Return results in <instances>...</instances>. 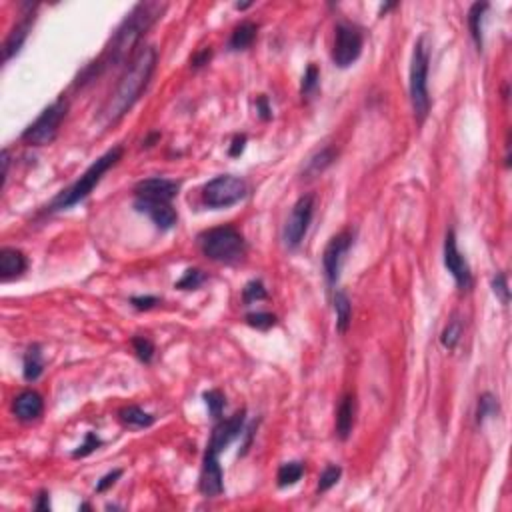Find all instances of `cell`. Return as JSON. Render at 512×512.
I'll use <instances>...</instances> for the list:
<instances>
[{"label": "cell", "instance_id": "obj_16", "mask_svg": "<svg viewBox=\"0 0 512 512\" xmlns=\"http://www.w3.org/2000/svg\"><path fill=\"white\" fill-rule=\"evenodd\" d=\"M34 8H36V4H30L27 13L22 14V18H20V20L13 27V30L8 32V36H6V41H4V46H2L4 62H8L13 56H16L20 53L22 44H25V41L28 39V32H30V28L34 25Z\"/></svg>", "mask_w": 512, "mask_h": 512}, {"label": "cell", "instance_id": "obj_24", "mask_svg": "<svg viewBox=\"0 0 512 512\" xmlns=\"http://www.w3.org/2000/svg\"><path fill=\"white\" fill-rule=\"evenodd\" d=\"M118 418L125 427H130V429H148L154 422V416L144 413L140 406H125L118 413Z\"/></svg>", "mask_w": 512, "mask_h": 512}, {"label": "cell", "instance_id": "obj_15", "mask_svg": "<svg viewBox=\"0 0 512 512\" xmlns=\"http://www.w3.org/2000/svg\"><path fill=\"white\" fill-rule=\"evenodd\" d=\"M134 208L146 214L151 221L160 228V230H170L174 228V224L179 221L177 210L172 208L170 202H158V200H144V198H137L134 200Z\"/></svg>", "mask_w": 512, "mask_h": 512}, {"label": "cell", "instance_id": "obj_27", "mask_svg": "<svg viewBox=\"0 0 512 512\" xmlns=\"http://www.w3.org/2000/svg\"><path fill=\"white\" fill-rule=\"evenodd\" d=\"M499 399L494 394H490V392H485L478 399V408H476V420H478V424H483L486 418H490V416L499 415Z\"/></svg>", "mask_w": 512, "mask_h": 512}, {"label": "cell", "instance_id": "obj_25", "mask_svg": "<svg viewBox=\"0 0 512 512\" xmlns=\"http://www.w3.org/2000/svg\"><path fill=\"white\" fill-rule=\"evenodd\" d=\"M303 474H305V464H303V462H298V460L284 462V464H280V469H278L277 474L278 486H280V488H286V486L296 485V483L303 478Z\"/></svg>", "mask_w": 512, "mask_h": 512}, {"label": "cell", "instance_id": "obj_28", "mask_svg": "<svg viewBox=\"0 0 512 512\" xmlns=\"http://www.w3.org/2000/svg\"><path fill=\"white\" fill-rule=\"evenodd\" d=\"M460 336H462V322L458 319H455L452 322H448V326L443 331L441 345H443L446 350H455L458 343H460Z\"/></svg>", "mask_w": 512, "mask_h": 512}, {"label": "cell", "instance_id": "obj_13", "mask_svg": "<svg viewBox=\"0 0 512 512\" xmlns=\"http://www.w3.org/2000/svg\"><path fill=\"white\" fill-rule=\"evenodd\" d=\"M179 191L180 184L177 180L154 177V179L140 180L134 188V194H137V198H144V200L172 202L179 196Z\"/></svg>", "mask_w": 512, "mask_h": 512}, {"label": "cell", "instance_id": "obj_35", "mask_svg": "<svg viewBox=\"0 0 512 512\" xmlns=\"http://www.w3.org/2000/svg\"><path fill=\"white\" fill-rule=\"evenodd\" d=\"M319 81H320V72L314 64H310L306 69L305 76H303V84H300V95L303 97H310L317 88H319Z\"/></svg>", "mask_w": 512, "mask_h": 512}, {"label": "cell", "instance_id": "obj_33", "mask_svg": "<svg viewBox=\"0 0 512 512\" xmlns=\"http://www.w3.org/2000/svg\"><path fill=\"white\" fill-rule=\"evenodd\" d=\"M205 402H207L210 416L212 418H221L222 410L226 406V399H224L221 390H208V392H205Z\"/></svg>", "mask_w": 512, "mask_h": 512}, {"label": "cell", "instance_id": "obj_2", "mask_svg": "<svg viewBox=\"0 0 512 512\" xmlns=\"http://www.w3.org/2000/svg\"><path fill=\"white\" fill-rule=\"evenodd\" d=\"M154 69H156V50L153 46H142L130 60V64L116 84L114 92L104 102L102 111L98 114L100 125L111 126L123 120V116L139 102L142 92L146 90V86L153 78Z\"/></svg>", "mask_w": 512, "mask_h": 512}, {"label": "cell", "instance_id": "obj_10", "mask_svg": "<svg viewBox=\"0 0 512 512\" xmlns=\"http://www.w3.org/2000/svg\"><path fill=\"white\" fill-rule=\"evenodd\" d=\"M352 247V235L348 230H343L336 236L331 238V242L326 244L324 254H322V268H324V277L328 286H334L336 280L340 277V268H343V261H345L346 252Z\"/></svg>", "mask_w": 512, "mask_h": 512}, {"label": "cell", "instance_id": "obj_43", "mask_svg": "<svg viewBox=\"0 0 512 512\" xmlns=\"http://www.w3.org/2000/svg\"><path fill=\"white\" fill-rule=\"evenodd\" d=\"M244 144H247V137H244V134H242V137H235V140H233V146H230L228 154H230V156H240L242 151H244Z\"/></svg>", "mask_w": 512, "mask_h": 512}, {"label": "cell", "instance_id": "obj_18", "mask_svg": "<svg viewBox=\"0 0 512 512\" xmlns=\"http://www.w3.org/2000/svg\"><path fill=\"white\" fill-rule=\"evenodd\" d=\"M27 256L16 249H4L0 250V278L4 282L18 278L25 270H27Z\"/></svg>", "mask_w": 512, "mask_h": 512}, {"label": "cell", "instance_id": "obj_9", "mask_svg": "<svg viewBox=\"0 0 512 512\" xmlns=\"http://www.w3.org/2000/svg\"><path fill=\"white\" fill-rule=\"evenodd\" d=\"M362 32L357 27L350 25H338L336 27V34H334V46H333V62L338 69H348L352 62L359 60L360 53H362Z\"/></svg>", "mask_w": 512, "mask_h": 512}, {"label": "cell", "instance_id": "obj_21", "mask_svg": "<svg viewBox=\"0 0 512 512\" xmlns=\"http://www.w3.org/2000/svg\"><path fill=\"white\" fill-rule=\"evenodd\" d=\"M256 32L258 27L254 22H240L238 27L233 30V36L228 41V48L230 50H247L249 46H252V42L256 39Z\"/></svg>", "mask_w": 512, "mask_h": 512}, {"label": "cell", "instance_id": "obj_39", "mask_svg": "<svg viewBox=\"0 0 512 512\" xmlns=\"http://www.w3.org/2000/svg\"><path fill=\"white\" fill-rule=\"evenodd\" d=\"M123 476V471H112L109 472L106 476H102L100 480L97 483V492H104V490H109L111 486L116 485V480Z\"/></svg>", "mask_w": 512, "mask_h": 512}, {"label": "cell", "instance_id": "obj_19", "mask_svg": "<svg viewBox=\"0 0 512 512\" xmlns=\"http://www.w3.org/2000/svg\"><path fill=\"white\" fill-rule=\"evenodd\" d=\"M354 413H357L354 396L345 394L340 404H338V408H336V434H338L340 441H346L350 436L352 429H354Z\"/></svg>", "mask_w": 512, "mask_h": 512}, {"label": "cell", "instance_id": "obj_8", "mask_svg": "<svg viewBox=\"0 0 512 512\" xmlns=\"http://www.w3.org/2000/svg\"><path fill=\"white\" fill-rule=\"evenodd\" d=\"M314 216V196L312 194H305L300 196L291 210V216L284 224V233H282V240L286 244V249L296 250L303 240H305L308 226Z\"/></svg>", "mask_w": 512, "mask_h": 512}, {"label": "cell", "instance_id": "obj_31", "mask_svg": "<svg viewBox=\"0 0 512 512\" xmlns=\"http://www.w3.org/2000/svg\"><path fill=\"white\" fill-rule=\"evenodd\" d=\"M205 280H207V275H205L202 270H198V268H188V270L184 272V277L177 282V289H180V291H196Z\"/></svg>", "mask_w": 512, "mask_h": 512}, {"label": "cell", "instance_id": "obj_42", "mask_svg": "<svg viewBox=\"0 0 512 512\" xmlns=\"http://www.w3.org/2000/svg\"><path fill=\"white\" fill-rule=\"evenodd\" d=\"M256 109H258V114H261V118L263 120H268L272 114H270V106H268V98L266 97H258V100H256Z\"/></svg>", "mask_w": 512, "mask_h": 512}, {"label": "cell", "instance_id": "obj_14", "mask_svg": "<svg viewBox=\"0 0 512 512\" xmlns=\"http://www.w3.org/2000/svg\"><path fill=\"white\" fill-rule=\"evenodd\" d=\"M200 492L207 499H214L224 490V472H222L219 455L208 452L202 460V472H200Z\"/></svg>", "mask_w": 512, "mask_h": 512}, {"label": "cell", "instance_id": "obj_1", "mask_svg": "<svg viewBox=\"0 0 512 512\" xmlns=\"http://www.w3.org/2000/svg\"><path fill=\"white\" fill-rule=\"evenodd\" d=\"M167 4L162 2H140L137 4L130 13L126 14V18L120 22V27L116 28V32L112 34L111 42L106 46V50L98 58L97 62H92L88 69L84 70L83 76L78 78V83H90L95 81L98 74H102L104 70L118 67L120 62H125L128 55L139 46L142 36L151 30L154 22L165 14Z\"/></svg>", "mask_w": 512, "mask_h": 512}, {"label": "cell", "instance_id": "obj_26", "mask_svg": "<svg viewBox=\"0 0 512 512\" xmlns=\"http://www.w3.org/2000/svg\"><path fill=\"white\" fill-rule=\"evenodd\" d=\"M488 11V4L486 2H476L472 4L471 11H469V28H471V34L478 50L483 48V16Z\"/></svg>", "mask_w": 512, "mask_h": 512}, {"label": "cell", "instance_id": "obj_20", "mask_svg": "<svg viewBox=\"0 0 512 512\" xmlns=\"http://www.w3.org/2000/svg\"><path fill=\"white\" fill-rule=\"evenodd\" d=\"M334 158H336V151H334L333 146H326V148H322L317 154H312L308 158V162H306L305 172H303L305 179H314V177L322 174L326 168L333 165Z\"/></svg>", "mask_w": 512, "mask_h": 512}, {"label": "cell", "instance_id": "obj_22", "mask_svg": "<svg viewBox=\"0 0 512 512\" xmlns=\"http://www.w3.org/2000/svg\"><path fill=\"white\" fill-rule=\"evenodd\" d=\"M334 312H336V331L345 334L350 326V319H352V305L345 291L334 292Z\"/></svg>", "mask_w": 512, "mask_h": 512}, {"label": "cell", "instance_id": "obj_37", "mask_svg": "<svg viewBox=\"0 0 512 512\" xmlns=\"http://www.w3.org/2000/svg\"><path fill=\"white\" fill-rule=\"evenodd\" d=\"M100 444H102V443H100V438H98L95 432H86V436H84V443L78 446V450H74V452H72V457H74V458L88 457V455H92V452L97 450Z\"/></svg>", "mask_w": 512, "mask_h": 512}, {"label": "cell", "instance_id": "obj_7", "mask_svg": "<svg viewBox=\"0 0 512 512\" xmlns=\"http://www.w3.org/2000/svg\"><path fill=\"white\" fill-rule=\"evenodd\" d=\"M247 194H249L247 180L233 177V174H221L207 182V186L202 191V202L208 208H228L244 200Z\"/></svg>", "mask_w": 512, "mask_h": 512}, {"label": "cell", "instance_id": "obj_6", "mask_svg": "<svg viewBox=\"0 0 512 512\" xmlns=\"http://www.w3.org/2000/svg\"><path fill=\"white\" fill-rule=\"evenodd\" d=\"M67 112H69V102L64 98H58L48 109H44L41 116L22 132V137H20L22 142H27L30 146L50 144L58 137L60 125L67 118Z\"/></svg>", "mask_w": 512, "mask_h": 512}, {"label": "cell", "instance_id": "obj_23", "mask_svg": "<svg viewBox=\"0 0 512 512\" xmlns=\"http://www.w3.org/2000/svg\"><path fill=\"white\" fill-rule=\"evenodd\" d=\"M22 366H25V368H22L25 380H28V382H34V380H39V378H41L42 371H44V360H42L41 346L32 345L30 348H28L27 354H25V364H22Z\"/></svg>", "mask_w": 512, "mask_h": 512}, {"label": "cell", "instance_id": "obj_5", "mask_svg": "<svg viewBox=\"0 0 512 512\" xmlns=\"http://www.w3.org/2000/svg\"><path fill=\"white\" fill-rule=\"evenodd\" d=\"M429 64H430V48L429 42L424 36H420L415 44L413 53V62H410V104L418 125L427 120L430 111V97H429Z\"/></svg>", "mask_w": 512, "mask_h": 512}, {"label": "cell", "instance_id": "obj_32", "mask_svg": "<svg viewBox=\"0 0 512 512\" xmlns=\"http://www.w3.org/2000/svg\"><path fill=\"white\" fill-rule=\"evenodd\" d=\"M132 348H134V352H137L140 362H144V364H151L153 362L154 345L151 338H146V336H134L132 338Z\"/></svg>", "mask_w": 512, "mask_h": 512}, {"label": "cell", "instance_id": "obj_38", "mask_svg": "<svg viewBox=\"0 0 512 512\" xmlns=\"http://www.w3.org/2000/svg\"><path fill=\"white\" fill-rule=\"evenodd\" d=\"M158 303L160 300L156 296H134V298H130V305L134 306L137 310H151Z\"/></svg>", "mask_w": 512, "mask_h": 512}, {"label": "cell", "instance_id": "obj_3", "mask_svg": "<svg viewBox=\"0 0 512 512\" xmlns=\"http://www.w3.org/2000/svg\"><path fill=\"white\" fill-rule=\"evenodd\" d=\"M123 153H125L123 146H114L109 153H104L100 158H97L90 167L84 170L81 179L56 196L55 200L50 202V207H48V212L67 210V208H72L74 205L83 202L84 198H88L90 193L95 191V186L102 180V177L123 158Z\"/></svg>", "mask_w": 512, "mask_h": 512}, {"label": "cell", "instance_id": "obj_11", "mask_svg": "<svg viewBox=\"0 0 512 512\" xmlns=\"http://www.w3.org/2000/svg\"><path fill=\"white\" fill-rule=\"evenodd\" d=\"M444 266L450 272V277L455 278L457 286L460 291H469L472 286V272L471 266L466 263V258L460 254L457 244V236L455 230H450L446 238H444Z\"/></svg>", "mask_w": 512, "mask_h": 512}, {"label": "cell", "instance_id": "obj_41", "mask_svg": "<svg viewBox=\"0 0 512 512\" xmlns=\"http://www.w3.org/2000/svg\"><path fill=\"white\" fill-rule=\"evenodd\" d=\"M48 497H50V494H48L46 490L39 492V497H36V502H34V508H36V511H42V512L50 511V499H48Z\"/></svg>", "mask_w": 512, "mask_h": 512}, {"label": "cell", "instance_id": "obj_44", "mask_svg": "<svg viewBox=\"0 0 512 512\" xmlns=\"http://www.w3.org/2000/svg\"><path fill=\"white\" fill-rule=\"evenodd\" d=\"M8 167H11V156L8 151H2V186H6V179H8Z\"/></svg>", "mask_w": 512, "mask_h": 512}, {"label": "cell", "instance_id": "obj_30", "mask_svg": "<svg viewBox=\"0 0 512 512\" xmlns=\"http://www.w3.org/2000/svg\"><path fill=\"white\" fill-rule=\"evenodd\" d=\"M340 476H343V469L340 466H336V464H331V466H326L322 474L319 476V486H317V492H326V490H331L338 480H340Z\"/></svg>", "mask_w": 512, "mask_h": 512}, {"label": "cell", "instance_id": "obj_29", "mask_svg": "<svg viewBox=\"0 0 512 512\" xmlns=\"http://www.w3.org/2000/svg\"><path fill=\"white\" fill-rule=\"evenodd\" d=\"M268 296V292L264 289L263 280H250L244 284L242 289V300L244 305H252V303H258V300H264Z\"/></svg>", "mask_w": 512, "mask_h": 512}, {"label": "cell", "instance_id": "obj_36", "mask_svg": "<svg viewBox=\"0 0 512 512\" xmlns=\"http://www.w3.org/2000/svg\"><path fill=\"white\" fill-rule=\"evenodd\" d=\"M492 292L497 294V298H500V303L506 306L511 303V291H508V280H506V275H497L492 278Z\"/></svg>", "mask_w": 512, "mask_h": 512}, {"label": "cell", "instance_id": "obj_17", "mask_svg": "<svg viewBox=\"0 0 512 512\" xmlns=\"http://www.w3.org/2000/svg\"><path fill=\"white\" fill-rule=\"evenodd\" d=\"M13 413L20 422H34L44 413V401L36 390H22L13 401Z\"/></svg>", "mask_w": 512, "mask_h": 512}, {"label": "cell", "instance_id": "obj_34", "mask_svg": "<svg viewBox=\"0 0 512 512\" xmlns=\"http://www.w3.org/2000/svg\"><path fill=\"white\" fill-rule=\"evenodd\" d=\"M247 324L256 331H268L277 324V317L270 312H250L247 314Z\"/></svg>", "mask_w": 512, "mask_h": 512}, {"label": "cell", "instance_id": "obj_12", "mask_svg": "<svg viewBox=\"0 0 512 512\" xmlns=\"http://www.w3.org/2000/svg\"><path fill=\"white\" fill-rule=\"evenodd\" d=\"M244 410L236 413L226 420H221L210 434V443H208V452L212 455H221L222 450L228 446V444L236 441L238 436L244 434Z\"/></svg>", "mask_w": 512, "mask_h": 512}, {"label": "cell", "instance_id": "obj_4", "mask_svg": "<svg viewBox=\"0 0 512 512\" xmlns=\"http://www.w3.org/2000/svg\"><path fill=\"white\" fill-rule=\"evenodd\" d=\"M200 252L208 261L221 264H238L247 256L244 236L235 226H216L198 236Z\"/></svg>", "mask_w": 512, "mask_h": 512}, {"label": "cell", "instance_id": "obj_40", "mask_svg": "<svg viewBox=\"0 0 512 512\" xmlns=\"http://www.w3.org/2000/svg\"><path fill=\"white\" fill-rule=\"evenodd\" d=\"M210 56H212V50L210 48H202L198 55H194L193 58V67L194 69H200V67H205L208 64V60H210Z\"/></svg>", "mask_w": 512, "mask_h": 512}]
</instances>
